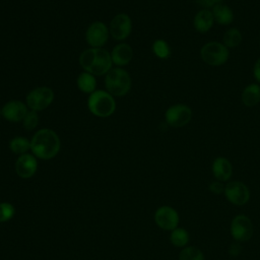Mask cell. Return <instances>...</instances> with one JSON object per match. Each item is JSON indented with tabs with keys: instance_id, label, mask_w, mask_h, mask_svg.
I'll return each mask as SVG.
<instances>
[{
	"instance_id": "31",
	"label": "cell",
	"mask_w": 260,
	"mask_h": 260,
	"mask_svg": "<svg viewBox=\"0 0 260 260\" xmlns=\"http://www.w3.org/2000/svg\"><path fill=\"white\" fill-rule=\"evenodd\" d=\"M259 46H260V39H259Z\"/></svg>"
},
{
	"instance_id": "19",
	"label": "cell",
	"mask_w": 260,
	"mask_h": 260,
	"mask_svg": "<svg viewBox=\"0 0 260 260\" xmlns=\"http://www.w3.org/2000/svg\"><path fill=\"white\" fill-rule=\"evenodd\" d=\"M212 15L214 18V22L220 25H229L234 20V12L231 7L223 3L216 4L212 9Z\"/></svg>"
},
{
	"instance_id": "21",
	"label": "cell",
	"mask_w": 260,
	"mask_h": 260,
	"mask_svg": "<svg viewBox=\"0 0 260 260\" xmlns=\"http://www.w3.org/2000/svg\"><path fill=\"white\" fill-rule=\"evenodd\" d=\"M242 41H243L242 32L236 27H231L226 29L222 37V44L228 49H232L240 46Z\"/></svg>"
},
{
	"instance_id": "26",
	"label": "cell",
	"mask_w": 260,
	"mask_h": 260,
	"mask_svg": "<svg viewBox=\"0 0 260 260\" xmlns=\"http://www.w3.org/2000/svg\"><path fill=\"white\" fill-rule=\"evenodd\" d=\"M39 123V116L36 111H27L26 115L22 120V124L25 130H32L38 126Z\"/></svg>"
},
{
	"instance_id": "24",
	"label": "cell",
	"mask_w": 260,
	"mask_h": 260,
	"mask_svg": "<svg viewBox=\"0 0 260 260\" xmlns=\"http://www.w3.org/2000/svg\"><path fill=\"white\" fill-rule=\"evenodd\" d=\"M171 242L176 247H183L189 241V235L184 229H175L171 234Z\"/></svg>"
},
{
	"instance_id": "25",
	"label": "cell",
	"mask_w": 260,
	"mask_h": 260,
	"mask_svg": "<svg viewBox=\"0 0 260 260\" xmlns=\"http://www.w3.org/2000/svg\"><path fill=\"white\" fill-rule=\"evenodd\" d=\"M179 260H204V256L198 248L187 247L180 253Z\"/></svg>"
},
{
	"instance_id": "5",
	"label": "cell",
	"mask_w": 260,
	"mask_h": 260,
	"mask_svg": "<svg viewBox=\"0 0 260 260\" xmlns=\"http://www.w3.org/2000/svg\"><path fill=\"white\" fill-rule=\"evenodd\" d=\"M200 57L210 66H221L229 60L230 51L222 43L211 41L201 47Z\"/></svg>"
},
{
	"instance_id": "23",
	"label": "cell",
	"mask_w": 260,
	"mask_h": 260,
	"mask_svg": "<svg viewBox=\"0 0 260 260\" xmlns=\"http://www.w3.org/2000/svg\"><path fill=\"white\" fill-rule=\"evenodd\" d=\"M152 52L159 59H168L171 56V48L169 44L161 39L155 40L153 42Z\"/></svg>"
},
{
	"instance_id": "6",
	"label": "cell",
	"mask_w": 260,
	"mask_h": 260,
	"mask_svg": "<svg viewBox=\"0 0 260 260\" xmlns=\"http://www.w3.org/2000/svg\"><path fill=\"white\" fill-rule=\"evenodd\" d=\"M54 101V91L48 86H39L30 90L26 98L25 104L27 108L39 112L47 109Z\"/></svg>"
},
{
	"instance_id": "9",
	"label": "cell",
	"mask_w": 260,
	"mask_h": 260,
	"mask_svg": "<svg viewBox=\"0 0 260 260\" xmlns=\"http://www.w3.org/2000/svg\"><path fill=\"white\" fill-rule=\"evenodd\" d=\"M109 28L102 21L92 22L85 31V40L90 48H103L109 39Z\"/></svg>"
},
{
	"instance_id": "20",
	"label": "cell",
	"mask_w": 260,
	"mask_h": 260,
	"mask_svg": "<svg viewBox=\"0 0 260 260\" xmlns=\"http://www.w3.org/2000/svg\"><path fill=\"white\" fill-rule=\"evenodd\" d=\"M76 84L80 91L90 94L95 90L96 79H95L94 75L84 71L78 75V77L76 79Z\"/></svg>"
},
{
	"instance_id": "17",
	"label": "cell",
	"mask_w": 260,
	"mask_h": 260,
	"mask_svg": "<svg viewBox=\"0 0 260 260\" xmlns=\"http://www.w3.org/2000/svg\"><path fill=\"white\" fill-rule=\"evenodd\" d=\"M212 173L214 177L219 181H226L231 178L233 168L230 160L225 157H216L212 162Z\"/></svg>"
},
{
	"instance_id": "2",
	"label": "cell",
	"mask_w": 260,
	"mask_h": 260,
	"mask_svg": "<svg viewBox=\"0 0 260 260\" xmlns=\"http://www.w3.org/2000/svg\"><path fill=\"white\" fill-rule=\"evenodd\" d=\"M81 68L92 75H104L112 69L111 54L103 48H89L79 56Z\"/></svg>"
},
{
	"instance_id": "29",
	"label": "cell",
	"mask_w": 260,
	"mask_h": 260,
	"mask_svg": "<svg viewBox=\"0 0 260 260\" xmlns=\"http://www.w3.org/2000/svg\"><path fill=\"white\" fill-rule=\"evenodd\" d=\"M224 188H225V186H223L220 182H213L209 186L210 191L215 193V194H219V193L224 192Z\"/></svg>"
},
{
	"instance_id": "18",
	"label": "cell",
	"mask_w": 260,
	"mask_h": 260,
	"mask_svg": "<svg viewBox=\"0 0 260 260\" xmlns=\"http://www.w3.org/2000/svg\"><path fill=\"white\" fill-rule=\"evenodd\" d=\"M241 101L248 108L258 105L260 103V84L253 82L246 85L241 93Z\"/></svg>"
},
{
	"instance_id": "30",
	"label": "cell",
	"mask_w": 260,
	"mask_h": 260,
	"mask_svg": "<svg viewBox=\"0 0 260 260\" xmlns=\"http://www.w3.org/2000/svg\"><path fill=\"white\" fill-rule=\"evenodd\" d=\"M253 76L257 83L260 84V57L255 61L253 66Z\"/></svg>"
},
{
	"instance_id": "7",
	"label": "cell",
	"mask_w": 260,
	"mask_h": 260,
	"mask_svg": "<svg viewBox=\"0 0 260 260\" xmlns=\"http://www.w3.org/2000/svg\"><path fill=\"white\" fill-rule=\"evenodd\" d=\"M165 119L169 126L173 128H181L191 121L192 110L185 104H175L168 108L165 113Z\"/></svg>"
},
{
	"instance_id": "28",
	"label": "cell",
	"mask_w": 260,
	"mask_h": 260,
	"mask_svg": "<svg viewBox=\"0 0 260 260\" xmlns=\"http://www.w3.org/2000/svg\"><path fill=\"white\" fill-rule=\"evenodd\" d=\"M201 8L212 9L216 4L222 3V0H194Z\"/></svg>"
},
{
	"instance_id": "8",
	"label": "cell",
	"mask_w": 260,
	"mask_h": 260,
	"mask_svg": "<svg viewBox=\"0 0 260 260\" xmlns=\"http://www.w3.org/2000/svg\"><path fill=\"white\" fill-rule=\"evenodd\" d=\"M132 30V21L128 14L119 13L110 22L109 31L113 39L123 41L129 37Z\"/></svg>"
},
{
	"instance_id": "14",
	"label": "cell",
	"mask_w": 260,
	"mask_h": 260,
	"mask_svg": "<svg viewBox=\"0 0 260 260\" xmlns=\"http://www.w3.org/2000/svg\"><path fill=\"white\" fill-rule=\"evenodd\" d=\"M38 169V161L34 154L24 153L18 156L15 162L16 174L22 179H28L35 175Z\"/></svg>"
},
{
	"instance_id": "22",
	"label": "cell",
	"mask_w": 260,
	"mask_h": 260,
	"mask_svg": "<svg viewBox=\"0 0 260 260\" xmlns=\"http://www.w3.org/2000/svg\"><path fill=\"white\" fill-rule=\"evenodd\" d=\"M9 148L13 153L18 155L27 153L30 149V140L21 136L14 137L9 141Z\"/></svg>"
},
{
	"instance_id": "4",
	"label": "cell",
	"mask_w": 260,
	"mask_h": 260,
	"mask_svg": "<svg viewBox=\"0 0 260 260\" xmlns=\"http://www.w3.org/2000/svg\"><path fill=\"white\" fill-rule=\"evenodd\" d=\"M89 112L100 118L111 116L116 110L114 96L107 90H94L87 100Z\"/></svg>"
},
{
	"instance_id": "12",
	"label": "cell",
	"mask_w": 260,
	"mask_h": 260,
	"mask_svg": "<svg viewBox=\"0 0 260 260\" xmlns=\"http://www.w3.org/2000/svg\"><path fill=\"white\" fill-rule=\"evenodd\" d=\"M154 220L162 230L173 231L178 225L179 215L174 208L170 206H161L155 211Z\"/></svg>"
},
{
	"instance_id": "1",
	"label": "cell",
	"mask_w": 260,
	"mask_h": 260,
	"mask_svg": "<svg viewBox=\"0 0 260 260\" xmlns=\"http://www.w3.org/2000/svg\"><path fill=\"white\" fill-rule=\"evenodd\" d=\"M61 147L58 134L52 129L43 128L38 130L30 140V150L34 155L41 159L55 157Z\"/></svg>"
},
{
	"instance_id": "15",
	"label": "cell",
	"mask_w": 260,
	"mask_h": 260,
	"mask_svg": "<svg viewBox=\"0 0 260 260\" xmlns=\"http://www.w3.org/2000/svg\"><path fill=\"white\" fill-rule=\"evenodd\" d=\"M214 23L212 11L210 9L201 8L193 18V27L201 34H205L211 29Z\"/></svg>"
},
{
	"instance_id": "13",
	"label": "cell",
	"mask_w": 260,
	"mask_h": 260,
	"mask_svg": "<svg viewBox=\"0 0 260 260\" xmlns=\"http://www.w3.org/2000/svg\"><path fill=\"white\" fill-rule=\"evenodd\" d=\"M231 230L237 241H248L253 234V224L246 215H238L234 218Z\"/></svg>"
},
{
	"instance_id": "11",
	"label": "cell",
	"mask_w": 260,
	"mask_h": 260,
	"mask_svg": "<svg viewBox=\"0 0 260 260\" xmlns=\"http://www.w3.org/2000/svg\"><path fill=\"white\" fill-rule=\"evenodd\" d=\"M27 111L28 110H27L26 104L18 100L8 101L6 104H4V106L0 110L1 116L9 122L22 121Z\"/></svg>"
},
{
	"instance_id": "10",
	"label": "cell",
	"mask_w": 260,
	"mask_h": 260,
	"mask_svg": "<svg viewBox=\"0 0 260 260\" xmlns=\"http://www.w3.org/2000/svg\"><path fill=\"white\" fill-rule=\"evenodd\" d=\"M224 194L226 199L236 205H243L250 198L249 189L241 182H230L224 188Z\"/></svg>"
},
{
	"instance_id": "16",
	"label": "cell",
	"mask_w": 260,
	"mask_h": 260,
	"mask_svg": "<svg viewBox=\"0 0 260 260\" xmlns=\"http://www.w3.org/2000/svg\"><path fill=\"white\" fill-rule=\"evenodd\" d=\"M111 58L113 64L117 66H125L127 65L133 58V49L130 45L126 43L118 44L111 53Z\"/></svg>"
},
{
	"instance_id": "27",
	"label": "cell",
	"mask_w": 260,
	"mask_h": 260,
	"mask_svg": "<svg viewBox=\"0 0 260 260\" xmlns=\"http://www.w3.org/2000/svg\"><path fill=\"white\" fill-rule=\"evenodd\" d=\"M15 209L13 205L8 202H1L0 203V222L8 221L11 217H13Z\"/></svg>"
},
{
	"instance_id": "3",
	"label": "cell",
	"mask_w": 260,
	"mask_h": 260,
	"mask_svg": "<svg viewBox=\"0 0 260 260\" xmlns=\"http://www.w3.org/2000/svg\"><path fill=\"white\" fill-rule=\"evenodd\" d=\"M131 77L129 73L120 68L111 69L105 77V85L107 91L113 96H123L131 89Z\"/></svg>"
}]
</instances>
